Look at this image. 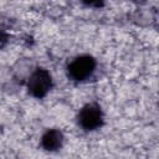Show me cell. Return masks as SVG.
Listing matches in <instances>:
<instances>
[{
	"label": "cell",
	"mask_w": 159,
	"mask_h": 159,
	"mask_svg": "<svg viewBox=\"0 0 159 159\" xmlns=\"http://www.w3.org/2000/svg\"><path fill=\"white\" fill-rule=\"evenodd\" d=\"M84 2H87V4H94V2H97L98 0H83Z\"/></svg>",
	"instance_id": "cell-5"
},
{
	"label": "cell",
	"mask_w": 159,
	"mask_h": 159,
	"mask_svg": "<svg viewBox=\"0 0 159 159\" xmlns=\"http://www.w3.org/2000/svg\"><path fill=\"white\" fill-rule=\"evenodd\" d=\"M103 114L97 104H86L78 114V123L86 130H94L102 125Z\"/></svg>",
	"instance_id": "cell-3"
},
{
	"label": "cell",
	"mask_w": 159,
	"mask_h": 159,
	"mask_svg": "<svg viewBox=\"0 0 159 159\" xmlns=\"http://www.w3.org/2000/svg\"><path fill=\"white\" fill-rule=\"evenodd\" d=\"M52 87V78L48 71L37 68L31 72L27 80L29 92L35 97H43Z\"/></svg>",
	"instance_id": "cell-1"
},
{
	"label": "cell",
	"mask_w": 159,
	"mask_h": 159,
	"mask_svg": "<svg viewBox=\"0 0 159 159\" xmlns=\"http://www.w3.org/2000/svg\"><path fill=\"white\" fill-rule=\"evenodd\" d=\"M62 143H63V135L60 130H56V129L47 130L42 135V139H41L42 147L50 152L60 149L62 147Z\"/></svg>",
	"instance_id": "cell-4"
},
{
	"label": "cell",
	"mask_w": 159,
	"mask_h": 159,
	"mask_svg": "<svg viewBox=\"0 0 159 159\" xmlns=\"http://www.w3.org/2000/svg\"><path fill=\"white\" fill-rule=\"evenodd\" d=\"M96 62L91 56H78L68 65V76L75 81H84L93 73Z\"/></svg>",
	"instance_id": "cell-2"
}]
</instances>
